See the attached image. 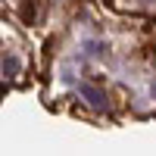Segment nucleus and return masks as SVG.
<instances>
[{
  "instance_id": "1",
  "label": "nucleus",
  "mask_w": 156,
  "mask_h": 156,
  "mask_svg": "<svg viewBox=\"0 0 156 156\" xmlns=\"http://www.w3.org/2000/svg\"><path fill=\"white\" fill-rule=\"evenodd\" d=\"M78 97H81L90 109H100V112L109 109V97H106V90H100L97 84H81V87H78Z\"/></svg>"
},
{
  "instance_id": "2",
  "label": "nucleus",
  "mask_w": 156,
  "mask_h": 156,
  "mask_svg": "<svg viewBox=\"0 0 156 156\" xmlns=\"http://www.w3.org/2000/svg\"><path fill=\"white\" fill-rule=\"evenodd\" d=\"M37 16H41V0H25L22 3V19L25 22H37Z\"/></svg>"
},
{
  "instance_id": "3",
  "label": "nucleus",
  "mask_w": 156,
  "mask_h": 156,
  "mask_svg": "<svg viewBox=\"0 0 156 156\" xmlns=\"http://www.w3.org/2000/svg\"><path fill=\"white\" fill-rule=\"evenodd\" d=\"M3 72H6L9 78H16V75H19V59H16V56H6V59H3Z\"/></svg>"
}]
</instances>
